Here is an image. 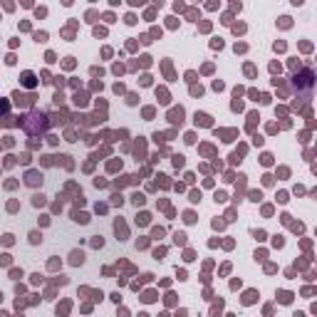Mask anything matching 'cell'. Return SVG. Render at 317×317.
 <instances>
[{"label":"cell","instance_id":"cell-1","mask_svg":"<svg viewBox=\"0 0 317 317\" xmlns=\"http://www.w3.org/2000/svg\"><path fill=\"white\" fill-rule=\"evenodd\" d=\"M40 181H42V179H40V174H37V171H30V174H27V183H30V186L40 183Z\"/></svg>","mask_w":317,"mask_h":317},{"label":"cell","instance_id":"cell-2","mask_svg":"<svg viewBox=\"0 0 317 317\" xmlns=\"http://www.w3.org/2000/svg\"><path fill=\"white\" fill-rule=\"evenodd\" d=\"M181 119H183V109H174V112H171V122H174V124L179 122L181 124Z\"/></svg>","mask_w":317,"mask_h":317},{"label":"cell","instance_id":"cell-3","mask_svg":"<svg viewBox=\"0 0 317 317\" xmlns=\"http://www.w3.org/2000/svg\"><path fill=\"white\" fill-rule=\"evenodd\" d=\"M196 124H203V126H208V124H211V119L206 117V114H196Z\"/></svg>","mask_w":317,"mask_h":317},{"label":"cell","instance_id":"cell-4","mask_svg":"<svg viewBox=\"0 0 317 317\" xmlns=\"http://www.w3.org/2000/svg\"><path fill=\"white\" fill-rule=\"evenodd\" d=\"M82 260H84V255H82V253H77V250H75V253H72V265H79Z\"/></svg>","mask_w":317,"mask_h":317},{"label":"cell","instance_id":"cell-5","mask_svg":"<svg viewBox=\"0 0 317 317\" xmlns=\"http://www.w3.org/2000/svg\"><path fill=\"white\" fill-rule=\"evenodd\" d=\"M174 166H176V168L183 166V156H176V159H174Z\"/></svg>","mask_w":317,"mask_h":317},{"label":"cell","instance_id":"cell-6","mask_svg":"<svg viewBox=\"0 0 317 317\" xmlns=\"http://www.w3.org/2000/svg\"><path fill=\"white\" fill-rule=\"evenodd\" d=\"M32 203H35V206H42L45 198H42V196H35V198H32Z\"/></svg>","mask_w":317,"mask_h":317},{"label":"cell","instance_id":"cell-7","mask_svg":"<svg viewBox=\"0 0 317 317\" xmlns=\"http://www.w3.org/2000/svg\"><path fill=\"white\" fill-rule=\"evenodd\" d=\"M134 203H136V206H141V203H144V196H139V193H136V196H134Z\"/></svg>","mask_w":317,"mask_h":317},{"label":"cell","instance_id":"cell-8","mask_svg":"<svg viewBox=\"0 0 317 317\" xmlns=\"http://www.w3.org/2000/svg\"><path fill=\"white\" fill-rule=\"evenodd\" d=\"M30 240L32 243H40V233H30Z\"/></svg>","mask_w":317,"mask_h":317},{"label":"cell","instance_id":"cell-9","mask_svg":"<svg viewBox=\"0 0 317 317\" xmlns=\"http://www.w3.org/2000/svg\"><path fill=\"white\" fill-rule=\"evenodd\" d=\"M0 317H7V315H5V312H0Z\"/></svg>","mask_w":317,"mask_h":317}]
</instances>
